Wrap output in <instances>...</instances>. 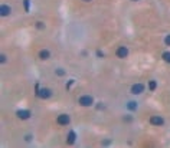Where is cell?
<instances>
[{"mask_svg": "<svg viewBox=\"0 0 170 148\" xmlns=\"http://www.w3.org/2000/svg\"><path fill=\"white\" fill-rule=\"evenodd\" d=\"M82 2H85V3H90V2H92V0H82Z\"/></svg>", "mask_w": 170, "mask_h": 148, "instance_id": "obj_21", "label": "cell"}, {"mask_svg": "<svg viewBox=\"0 0 170 148\" xmlns=\"http://www.w3.org/2000/svg\"><path fill=\"white\" fill-rule=\"evenodd\" d=\"M29 2L30 0H25V10L29 12Z\"/></svg>", "mask_w": 170, "mask_h": 148, "instance_id": "obj_18", "label": "cell"}, {"mask_svg": "<svg viewBox=\"0 0 170 148\" xmlns=\"http://www.w3.org/2000/svg\"><path fill=\"white\" fill-rule=\"evenodd\" d=\"M144 89H146V86L143 85V84H136V85H133L131 86V93L133 95H140V93L144 92Z\"/></svg>", "mask_w": 170, "mask_h": 148, "instance_id": "obj_6", "label": "cell"}, {"mask_svg": "<svg viewBox=\"0 0 170 148\" xmlns=\"http://www.w3.org/2000/svg\"><path fill=\"white\" fill-rule=\"evenodd\" d=\"M36 95H38L39 98H42V99H48V98L52 96V91H51L49 88H42L36 92Z\"/></svg>", "mask_w": 170, "mask_h": 148, "instance_id": "obj_3", "label": "cell"}, {"mask_svg": "<svg viewBox=\"0 0 170 148\" xmlns=\"http://www.w3.org/2000/svg\"><path fill=\"white\" fill-rule=\"evenodd\" d=\"M51 58V52L48 50V49H42L41 52H39V59L42 60H48Z\"/></svg>", "mask_w": 170, "mask_h": 148, "instance_id": "obj_10", "label": "cell"}, {"mask_svg": "<svg viewBox=\"0 0 170 148\" xmlns=\"http://www.w3.org/2000/svg\"><path fill=\"white\" fill-rule=\"evenodd\" d=\"M97 56H101V58H102V56H104V53L100 52V50H98V52H97Z\"/></svg>", "mask_w": 170, "mask_h": 148, "instance_id": "obj_20", "label": "cell"}, {"mask_svg": "<svg viewBox=\"0 0 170 148\" xmlns=\"http://www.w3.org/2000/svg\"><path fill=\"white\" fill-rule=\"evenodd\" d=\"M0 62L6 63V55H4V53H2V55H0Z\"/></svg>", "mask_w": 170, "mask_h": 148, "instance_id": "obj_17", "label": "cell"}, {"mask_svg": "<svg viewBox=\"0 0 170 148\" xmlns=\"http://www.w3.org/2000/svg\"><path fill=\"white\" fill-rule=\"evenodd\" d=\"M30 138H32V135H26V137H25V141H30Z\"/></svg>", "mask_w": 170, "mask_h": 148, "instance_id": "obj_19", "label": "cell"}, {"mask_svg": "<svg viewBox=\"0 0 170 148\" xmlns=\"http://www.w3.org/2000/svg\"><path fill=\"white\" fill-rule=\"evenodd\" d=\"M162 58H163V60H164V62L170 63V52H164L162 55Z\"/></svg>", "mask_w": 170, "mask_h": 148, "instance_id": "obj_13", "label": "cell"}, {"mask_svg": "<svg viewBox=\"0 0 170 148\" xmlns=\"http://www.w3.org/2000/svg\"><path fill=\"white\" fill-rule=\"evenodd\" d=\"M10 13H12V7H10V6H7V4H2V6H0V15L3 16V17L9 16Z\"/></svg>", "mask_w": 170, "mask_h": 148, "instance_id": "obj_8", "label": "cell"}, {"mask_svg": "<svg viewBox=\"0 0 170 148\" xmlns=\"http://www.w3.org/2000/svg\"><path fill=\"white\" fill-rule=\"evenodd\" d=\"M150 124L151 125H156V127H162L163 124H164V118H163L162 115H151Z\"/></svg>", "mask_w": 170, "mask_h": 148, "instance_id": "obj_2", "label": "cell"}, {"mask_svg": "<svg viewBox=\"0 0 170 148\" xmlns=\"http://www.w3.org/2000/svg\"><path fill=\"white\" fill-rule=\"evenodd\" d=\"M78 102H80L81 107H91V105L94 104V98L91 95H82Z\"/></svg>", "mask_w": 170, "mask_h": 148, "instance_id": "obj_1", "label": "cell"}, {"mask_svg": "<svg viewBox=\"0 0 170 148\" xmlns=\"http://www.w3.org/2000/svg\"><path fill=\"white\" fill-rule=\"evenodd\" d=\"M164 45H166V46H170V35H167V36L164 37Z\"/></svg>", "mask_w": 170, "mask_h": 148, "instance_id": "obj_16", "label": "cell"}, {"mask_svg": "<svg viewBox=\"0 0 170 148\" xmlns=\"http://www.w3.org/2000/svg\"><path fill=\"white\" fill-rule=\"evenodd\" d=\"M75 140H76V132L75 131H69L68 137H66V144L72 145L74 142H75Z\"/></svg>", "mask_w": 170, "mask_h": 148, "instance_id": "obj_9", "label": "cell"}, {"mask_svg": "<svg viewBox=\"0 0 170 148\" xmlns=\"http://www.w3.org/2000/svg\"><path fill=\"white\" fill-rule=\"evenodd\" d=\"M156 88H157V82H156L154 79L148 81V89H150V91H156Z\"/></svg>", "mask_w": 170, "mask_h": 148, "instance_id": "obj_12", "label": "cell"}, {"mask_svg": "<svg viewBox=\"0 0 170 148\" xmlns=\"http://www.w3.org/2000/svg\"><path fill=\"white\" fill-rule=\"evenodd\" d=\"M16 117L19 119H29L30 117H32V114H30V111H27V109H19V111H16Z\"/></svg>", "mask_w": 170, "mask_h": 148, "instance_id": "obj_7", "label": "cell"}, {"mask_svg": "<svg viewBox=\"0 0 170 148\" xmlns=\"http://www.w3.org/2000/svg\"><path fill=\"white\" fill-rule=\"evenodd\" d=\"M55 74H56V75H58V76H64V75H65V74H66V72H65V70H64V69H62V68H58V69H56V70H55Z\"/></svg>", "mask_w": 170, "mask_h": 148, "instance_id": "obj_14", "label": "cell"}, {"mask_svg": "<svg viewBox=\"0 0 170 148\" xmlns=\"http://www.w3.org/2000/svg\"><path fill=\"white\" fill-rule=\"evenodd\" d=\"M131 2H138V0H131Z\"/></svg>", "mask_w": 170, "mask_h": 148, "instance_id": "obj_22", "label": "cell"}, {"mask_svg": "<svg viewBox=\"0 0 170 148\" xmlns=\"http://www.w3.org/2000/svg\"><path fill=\"white\" fill-rule=\"evenodd\" d=\"M36 27H38V29H45V23H42V22H36Z\"/></svg>", "mask_w": 170, "mask_h": 148, "instance_id": "obj_15", "label": "cell"}, {"mask_svg": "<svg viewBox=\"0 0 170 148\" xmlns=\"http://www.w3.org/2000/svg\"><path fill=\"white\" fill-rule=\"evenodd\" d=\"M115 55H117V58H120V59H125V58L129 56V48H127V46H120V48H117Z\"/></svg>", "mask_w": 170, "mask_h": 148, "instance_id": "obj_4", "label": "cell"}, {"mask_svg": "<svg viewBox=\"0 0 170 148\" xmlns=\"http://www.w3.org/2000/svg\"><path fill=\"white\" fill-rule=\"evenodd\" d=\"M56 122H58V125H68L69 122H71V117L66 114H61L56 118Z\"/></svg>", "mask_w": 170, "mask_h": 148, "instance_id": "obj_5", "label": "cell"}, {"mask_svg": "<svg viewBox=\"0 0 170 148\" xmlns=\"http://www.w3.org/2000/svg\"><path fill=\"white\" fill-rule=\"evenodd\" d=\"M137 105H138L137 102H134V101H130L129 104H127V108H129L130 111H136V109H137Z\"/></svg>", "mask_w": 170, "mask_h": 148, "instance_id": "obj_11", "label": "cell"}]
</instances>
